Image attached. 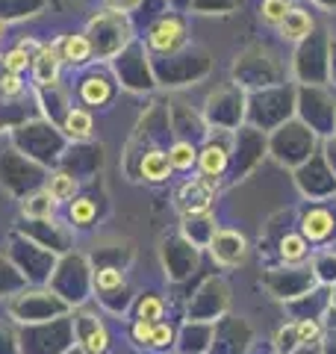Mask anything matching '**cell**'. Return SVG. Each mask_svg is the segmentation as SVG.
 Wrapping results in <instances>:
<instances>
[{
	"instance_id": "obj_1",
	"label": "cell",
	"mask_w": 336,
	"mask_h": 354,
	"mask_svg": "<svg viewBox=\"0 0 336 354\" xmlns=\"http://www.w3.org/2000/svg\"><path fill=\"white\" fill-rule=\"evenodd\" d=\"M212 195H216V186L209 183V177H198V180L186 183L180 192H177V209L183 216H200L207 213L209 204H212Z\"/></svg>"
},
{
	"instance_id": "obj_2",
	"label": "cell",
	"mask_w": 336,
	"mask_h": 354,
	"mask_svg": "<svg viewBox=\"0 0 336 354\" xmlns=\"http://www.w3.org/2000/svg\"><path fill=\"white\" fill-rule=\"evenodd\" d=\"M245 254H248V245L236 230H218L216 239H212V257L221 266H239Z\"/></svg>"
},
{
	"instance_id": "obj_3",
	"label": "cell",
	"mask_w": 336,
	"mask_h": 354,
	"mask_svg": "<svg viewBox=\"0 0 336 354\" xmlns=\"http://www.w3.org/2000/svg\"><path fill=\"white\" fill-rule=\"evenodd\" d=\"M77 339L86 354H104L109 346V337H106V328L97 322L95 316H80L77 319Z\"/></svg>"
},
{
	"instance_id": "obj_4",
	"label": "cell",
	"mask_w": 336,
	"mask_h": 354,
	"mask_svg": "<svg viewBox=\"0 0 336 354\" xmlns=\"http://www.w3.org/2000/svg\"><path fill=\"white\" fill-rule=\"evenodd\" d=\"M148 41H151L153 50H162V53L174 50L177 44L183 41V24H180L177 18H162V21H156L153 30H151V36H148Z\"/></svg>"
},
{
	"instance_id": "obj_5",
	"label": "cell",
	"mask_w": 336,
	"mask_h": 354,
	"mask_svg": "<svg viewBox=\"0 0 336 354\" xmlns=\"http://www.w3.org/2000/svg\"><path fill=\"white\" fill-rule=\"evenodd\" d=\"M310 30H312V21H310V15L304 12V9H289L286 18L280 21V32L292 41L310 36Z\"/></svg>"
},
{
	"instance_id": "obj_6",
	"label": "cell",
	"mask_w": 336,
	"mask_h": 354,
	"mask_svg": "<svg viewBox=\"0 0 336 354\" xmlns=\"http://www.w3.org/2000/svg\"><path fill=\"white\" fill-rule=\"evenodd\" d=\"M32 71H36L39 83H53L56 71H59V53H56V48H41L39 57L32 59Z\"/></svg>"
},
{
	"instance_id": "obj_7",
	"label": "cell",
	"mask_w": 336,
	"mask_h": 354,
	"mask_svg": "<svg viewBox=\"0 0 336 354\" xmlns=\"http://www.w3.org/2000/svg\"><path fill=\"white\" fill-rule=\"evenodd\" d=\"M168 171H171L168 153H162V151L144 153V160H142V177H148V180L160 183V180H165V177H168Z\"/></svg>"
},
{
	"instance_id": "obj_8",
	"label": "cell",
	"mask_w": 336,
	"mask_h": 354,
	"mask_svg": "<svg viewBox=\"0 0 336 354\" xmlns=\"http://www.w3.org/2000/svg\"><path fill=\"white\" fill-rule=\"evenodd\" d=\"M333 230V218L330 213H324V209H310L304 216V234L310 239H328Z\"/></svg>"
},
{
	"instance_id": "obj_9",
	"label": "cell",
	"mask_w": 336,
	"mask_h": 354,
	"mask_svg": "<svg viewBox=\"0 0 336 354\" xmlns=\"http://www.w3.org/2000/svg\"><path fill=\"white\" fill-rule=\"evenodd\" d=\"M198 165L207 177H218L224 171V165H227V151L218 145H209L204 148V153H198Z\"/></svg>"
},
{
	"instance_id": "obj_10",
	"label": "cell",
	"mask_w": 336,
	"mask_h": 354,
	"mask_svg": "<svg viewBox=\"0 0 336 354\" xmlns=\"http://www.w3.org/2000/svg\"><path fill=\"white\" fill-rule=\"evenodd\" d=\"M65 133L74 139H88L92 136V115L86 109H71L68 118H65Z\"/></svg>"
},
{
	"instance_id": "obj_11",
	"label": "cell",
	"mask_w": 336,
	"mask_h": 354,
	"mask_svg": "<svg viewBox=\"0 0 336 354\" xmlns=\"http://www.w3.org/2000/svg\"><path fill=\"white\" fill-rule=\"evenodd\" d=\"M88 53H92V41L86 36H68L62 41V59L68 62H86Z\"/></svg>"
},
{
	"instance_id": "obj_12",
	"label": "cell",
	"mask_w": 336,
	"mask_h": 354,
	"mask_svg": "<svg viewBox=\"0 0 336 354\" xmlns=\"http://www.w3.org/2000/svg\"><path fill=\"white\" fill-rule=\"evenodd\" d=\"M168 162H171V169H177V171H186L198 162V153L189 142H177V145H171V151H168Z\"/></svg>"
},
{
	"instance_id": "obj_13",
	"label": "cell",
	"mask_w": 336,
	"mask_h": 354,
	"mask_svg": "<svg viewBox=\"0 0 336 354\" xmlns=\"http://www.w3.org/2000/svg\"><path fill=\"white\" fill-rule=\"evenodd\" d=\"M53 209H56L53 195L50 192H39L24 204V216H30V218H50Z\"/></svg>"
},
{
	"instance_id": "obj_14",
	"label": "cell",
	"mask_w": 336,
	"mask_h": 354,
	"mask_svg": "<svg viewBox=\"0 0 336 354\" xmlns=\"http://www.w3.org/2000/svg\"><path fill=\"white\" fill-rule=\"evenodd\" d=\"M80 95H83L86 104L97 106V104L109 101V83L104 80V77H88V80L83 83V88H80Z\"/></svg>"
},
{
	"instance_id": "obj_15",
	"label": "cell",
	"mask_w": 336,
	"mask_h": 354,
	"mask_svg": "<svg viewBox=\"0 0 336 354\" xmlns=\"http://www.w3.org/2000/svg\"><path fill=\"white\" fill-rule=\"evenodd\" d=\"M50 195H53V201H71L74 198V192H77V180L71 174H56L53 180H50V189H48Z\"/></svg>"
},
{
	"instance_id": "obj_16",
	"label": "cell",
	"mask_w": 336,
	"mask_h": 354,
	"mask_svg": "<svg viewBox=\"0 0 336 354\" xmlns=\"http://www.w3.org/2000/svg\"><path fill=\"white\" fill-rule=\"evenodd\" d=\"M30 65H32V57H30L24 48H15V50H9L6 57H3V68H6V71H12V74L27 71Z\"/></svg>"
},
{
	"instance_id": "obj_17",
	"label": "cell",
	"mask_w": 336,
	"mask_h": 354,
	"mask_svg": "<svg viewBox=\"0 0 336 354\" xmlns=\"http://www.w3.org/2000/svg\"><path fill=\"white\" fill-rule=\"evenodd\" d=\"M280 254H283V260H301L307 254V239L304 236H286L280 242Z\"/></svg>"
},
{
	"instance_id": "obj_18",
	"label": "cell",
	"mask_w": 336,
	"mask_h": 354,
	"mask_svg": "<svg viewBox=\"0 0 336 354\" xmlns=\"http://www.w3.org/2000/svg\"><path fill=\"white\" fill-rule=\"evenodd\" d=\"M71 218H74V225H88L95 218V204L88 198H77L71 204Z\"/></svg>"
},
{
	"instance_id": "obj_19",
	"label": "cell",
	"mask_w": 336,
	"mask_h": 354,
	"mask_svg": "<svg viewBox=\"0 0 336 354\" xmlns=\"http://www.w3.org/2000/svg\"><path fill=\"white\" fill-rule=\"evenodd\" d=\"M286 12H289L286 0H265L263 3V18L268 21V24H280V21L286 18Z\"/></svg>"
},
{
	"instance_id": "obj_20",
	"label": "cell",
	"mask_w": 336,
	"mask_h": 354,
	"mask_svg": "<svg viewBox=\"0 0 336 354\" xmlns=\"http://www.w3.org/2000/svg\"><path fill=\"white\" fill-rule=\"evenodd\" d=\"M139 319H144V322H160L162 319V301L160 298L148 295L144 301L139 304Z\"/></svg>"
},
{
	"instance_id": "obj_21",
	"label": "cell",
	"mask_w": 336,
	"mask_h": 354,
	"mask_svg": "<svg viewBox=\"0 0 336 354\" xmlns=\"http://www.w3.org/2000/svg\"><path fill=\"white\" fill-rule=\"evenodd\" d=\"M171 328H168L165 322H153V337H151V346L153 348H165L168 342H171Z\"/></svg>"
},
{
	"instance_id": "obj_22",
	"label": "cell",
	"mask_w": 336,
	"mask_h": 354,
	"mask_svg": "<svg viewBox=\"0 0 336 354\" xmlns=\"http://www.w3.org/2000/svg\"><path fill=\"white\" fill-rule=\"evenodd\" d=\"M97 286L100 290H115V286H121V272L118 269H100L97 272Z\"/></svg>"
},
{
	"instance_id": "obj_23",
	"label": "cell",
	"mask_w": 336,
	"mask_h": 354,
	"mask_svg": "<svg viewBox=\"0 0 336 354\" xmlns=\"http://www.w3.org/2000/svg\"><path fill=\"white\" fill-rule=\"evenodd\" d=\"M0 92L3 95H18L21 92V77L12 74V71H6L3 77H0Z\"/></svg>"
},
{
	"instance_id": "obj_24",
	"label": "cell",
	"mask_w": 336,
	"mask_h": 354,
	"mask_svg": "<svg viewBox=\"0 0 336 354\" xmlns=\"http://www.w3.org/2000/svg\"><path fill=\"white\" fill-rule=\"evenodd\" d=\"M295 334H298V342H310L319 337V325L316 322H301L295 325Z\"/></svg>"
},
{
	"instance_id": "obj_25",
	"label": "cell",
	"mask_w": 336,
	"mask_h": 354,
	"mask_svg": "<svg viewBox=\"0 0 336 354\" xmlns=\"http://www.w3.org/2000/svg\"><path fill=\"white\" fill-rule=\"evenodd\" d=\"M133 337H136L139 342H151V337H153V322H144V319H139L136 328H133Z\"/></svg>"
},
{
	"instance_id": "obj_26",
	"label": "cell",
	"mask_w": 336,
	"mask_h": 354,
	"mask_svg": "<svg viewBox=\"0 0 336 354\" xmlns=\"http://www.w3.org/2000/svg\"><path fill=\"white\" fill-rule=\"evenodd\" d=\"M142 0H109V6L112 9H121V12H124V9H133V6H139Z\"/></svg>"
},
{
	"instance_id": "obj_27",
	"label": "cell",
	"mask_w": 336,
	"mask_h": 354,
	"mask_svg": "<svg viewBox=\"0 0 336 354\" xmlns=\"http://www.w3.org/2000/svg\"><path fill=\"white\" fill-rule=\"evenodd\" d=\"M0 39H3V21H0Z\"/></svg>"
}]
</instances>
